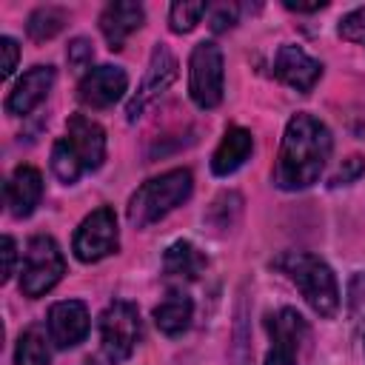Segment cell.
I'll use <instances>...</instances> for the list:
<instances>
[{
	"instance_id": "cell-13",
	"label": "cell",
	"mask_w": 365,
	"mask_h": 365,
	"mask_svg": "<svg viewBox=\"0 0 365 365\" xmlns=\"http://www.w3.org/2000/svg\"><path fill=\"white\" fill-rule=\"evenodd\" d=\"M46 325H48V336H51V342H54L57 348H74V345H80V342L86 339V334H88V325H91L88 308H86V302H80V299L54 302V305L48 308Z\"/></svg>"
},
{
	"instance_id": "cell-4",
	"label": "cell",
	"mask_w": 365,
	"mask_h": 365,
	"mask_svg": "<svg viewBox=\"0 0 365 365\" xmlns=\"http://www.w3.org/2000/svg\"><path fill=\"white\" fill-rule=\"evenodd\" d=\"M194 177L188 168H171L160 177L145 180L128 200L125 217L134 228H148L160 222L165 214H171L177 205H182L191 197Z\"/></svg>"
},
{
	"instance_id": "cell-12",
	"label": "cell",
	"mask_w": 365,
	"mask_h": 365,
	"mask_svg": "<svg viewBox=\"0 0 365 365\" xmlns=\"http://www.w3.org/2000/svg\"><path fill=\"white\" fill-rule=\"evenodd\" d=\"M125 88H128V74L120 66H97L83 74L77 97L88 108H108L125 94Z\"/></svg>"
},
{
	"instance_id": "cell-15",
	"label": "cell",
	"mask_w": 365,
	"mask_h": 365,
	"mask_svg": "<svg viewBox=\"0 0 365 365\" xmlns=\"http://www.w3.org/2000/svg\"><path fill=\"white\" fill-rule=\"evenodd\" d=\"M51 86H54V68L51 66H31L17 83H14V88L9 91V97H6V111L9 114H29L31 108H37L43 100H46V94L51 91Z\"/></svg>"
},
{
	"instance_id": "cell-25",
	"label": "cell",
	"mask_w": 365,
	"mask_h": 365,
	"mask_svg": "<svg viewBox=\"0 0 365 365\" xmlns=\"http://www.w3.org/2000/svg\"><path fill=\"white\" fill-rule=\"evenodd\" d=\"M91 57H94V48H91V43H88L86 37H74V40L68 43L66 60H68V66H71L74 71L88 68V66H91Z\"/></svg>"
},
{
	"instance_id": "cell-8",
	"label": "cell",
	"mask_w": 365,
	"mask_h": 365,
	"mask_svg": "<svg viewBox=\"0 0 365 365\" xmlns=\"http://www.w3.org/2000/svg\"><path fill=\"white\" fill-rule=\"evenodd\" d=\"M120 248V228H117V217L108 205L94 208L74 231L71 240V251L80 262H100L106 257H111Z\"/></svg>"
},
{
	"instance_id": "cell-22",
	"label": "cell",
	"mask_w": 365,
	"mask_h": 365,
	"mask_svg": "<svg viewBox=\"0 0 365 365\" xmlns=\"http://www.w3.org/2000/svg\"><path fill=\"white\" fill-rule=\"evenodd\" d=\"M51 354H48V345H46V336L40 331H26L20 334L17 339V348H14V365H48Z\"/></svg>"
},
{
	"instance_id": "cell-29",
	"label": "cell",
	"mask_w": 365,
	"mask_h": 365,
	"mask_svg": "<svg viewBox=\"0 0 365 365\" xmlns=\"http://www.w3.org/2000/svg\"><path fill=\"white\" fill-rule=\"evenodd\" d=\"M0 254H3V274H0V279L9 282L11 274H14V259H17V245H14L11 237H3V251Z\"/></svg>"
},
{
	"instance_id": "cell-16",
	"label": "cell",
	"mask_w": 365,
	"mask_h": 365,
	"mask_svg": "<svg viewBox=\"0 0 365 365\" xmlns=\"http://www.w3.org/2000/svg\"><path fill=\"white\" fill-rule=\"evenodd\" d=\"M43 200V177L34 165H17L6 182V205L9 214L23 220L29 217Z\"/></svg>"
},
{
	"instance_id": "cell-28",
	"label": "cell",
	"mask_w": 365,
	"mask_h": 365,
	"mask_svg": "<svg viewBox=\"0 0 365 365\" xmlns=\"http://www.w3.org/2000/svg\"><path fill=\"white\" fill-rule=\"evenodd\" d=\"M365 171V160L362 157H348L345 165L334 174V185H342V182H354L359 174Z\"/></svg>"
},
{
	"instance_id": "cell-14",
	"label": "cell",
	"mask_w": 365,
	"mask_h": 365,
	"mask_svg": "<svg viewBox=\"0 0 365 365\" xmlns=\"http://www.w3.org/2000/svg\"><path fill=\"white\" fill-rule=\"evenodd\" d=\"M143 20H145V9L140 3H128V0L108 3L100 14V31H103L108 48L120 51L125 46V40L143 26Z\"/></svg>"
},
{
	"instance_id": "cell-2",
	"label": "cell",
	"mask_w": 365,
	"mask_h": 365,
	"mask_svg": "<svg viewBox=\"0 0 365 365\" xmlns=\"http://www.w3.org/2000/svg\"><path fill=\"white\" fill-rule=\"evenodd\" d=\"M103 160H106V131L94 120H88L83 114H74L66 123V137H60L51 145V171H54V177L60 182L71 185L86 171L100 168Z\"/></svg>"
},
{
	"instance_id": "cell-1",
	"label": "cell",
	"mask_w": 365,
	"mask_h": 365,
	"mask_svg": "<svg viewBox=\"0 0 365 365\" xmlns=\"http://www.w3.org/2000/svg\"><path fill=\"white\" fill-rule=\"evenodd\" d=\"M334 140L322 120L308 111H299L288 120L282 145L274 165V182L282 191H302L314 185L331 157Z\"/></svg>"
},
{
	"instance_id": "cell-21",
	"label": "cell",
	"mask_w": 365,
	"mask_h": 365,
	"mask_svg": "<svg viewBox=\"0 0 365 365\" xmlns=\"http://www.w3.org/2000/svg\"><path fill=\"white\" fill-rule=\"evenodd\" d=\"M202 14H208V3L205 0H177L168 9V29L174 34H188L200 23Z\"/></svg>"
},
{
	"instance_id": "cell-20",
	"label": "cell",
	"mask_w": 365,
	"mask_h": 365,
	"mask_svg": "<svg viewBox=\"0 0 365 365\" xmlns=\"http://www.w3.org/2000/svg\"><path fill=\"white\" fill-rule=\"evenodd\" d=\"M68 23V11L60 9V6H40L29 14L26 20V31L31 40L43 43V40H51L54 34L63 31V26Z\"/></svg>"
},
{
	"instance_id": "cell-24",
	"label": "cell",
	"mask_w": 365,
	"mask_h": 365,
	"mask_svg": "<svg viewBox=\"0 0 365 365\" xmlns=\"http://www.w3.org/2000/svg\"><path fill=\"white\" fill-rule=\"evenodd\" d=\"M237 14L240 9L234 3H217V6H208V26L211 31H228L234 23H237Z\"/></svg>"
},
{
	"instance_id": "cell-6",
	"label": "cell",
	"mask_w": 365,
	"mask_h": 365,
	"mask_svg": "<svg viewBox=\"0 0 365 365\" xmlns=\"http://www.w3.org/2000/svg\"><path fill=\"white\" fill-rule=\"evenodd\" d=\"M140 311L125 299H114L100 317V348L111 365L125 362L140 339Z\"/></svg>"
},
{
	"instance_id": "cell-3",
	"label": "cell",
	"mask_w": 365,
	"mask_h": 365,
	"mask_svg": "<svg viewBox=\"0 0 365 365\" xmlns=\"http://www.w3.org/2000/svg\"><path fill=\"white\" fill-rule=\"evenodd\" d=\"M274 268L279 274H285L299 294L305 297V302L325 319H331L339 311V285L334 271L328 268L325 259H319L317 254L308 251H285L274 259Z\"/></svg>"
},
{
	"instance_id": "cell-7",
	"label": "cell",
	"mask_w": 365,
	"mask_h": 365,
	"mask_svg": "<svg viewBox=\"0 0 365 365\" xmlns=\"http://www.w3.org/2000/svg\"><path fill=\"white\" fill-rule=\"evenodd\" d=\"M225 71H222V51L217 43L202 40L194 46L188 57V94L200 108H217L222 103Z\"/></svg>"
},
{
	"instance_id": "cell-11",
	"label": "cell",
	"mask_w": 365,
	"mask_h": 365,
	"mask_svg": "<svg viewBox=\"0 0 365 365\" xmlns=\"http://www.w3.org/2000/svg\"><path fill=\"white\" fill-rule=\"evenodd\" d=\"M274 77L279 80V83H285L288 88H294V91H311L317 83H319V77H322V63L319 60H314L308 51H302L299 46H294V43H285V46H279V51H277V57H274Z\"/></svg>"
},
{
	"instance_id": "cell-18",
	"label": "cell",
	"mask_w": 365,
	"mask_h": 365,
	"mask_svg": "<svg viewBox=\"0 0 365 365\" xmlns=\"http://www.w3.org/2000/svg\"><path fill=\"white\" fill-rule=\"evenodd\" d=\"M205 254L194 242L177 240L163 254V274L171 279H197L205 271Z\"/></svg>"
},
{
	"instance_id": "cell-30",
	"label": "cell",
	"mask_w": 365,
	"mask_h": 365,
	"mask_svg": "<svg viewBox=\"0 0 365 365\" xmlns=\"http://www.w3.org/2000/svg\"><path fill=\"white\" fill-rule=\"evenodd\" d=\"M325 6H328L325 0H317V3H294V0H285V9H291V11H319Z\"/></svg>"
},
{
	"instance_id": "cell-27",
	"label": "cell",
	"mask_w": 365,
	"mask_h": 365,
	"mask_svg": "<svg viewBox=\"0 0 365 365\" xmlns=\"http://www.w3.org/2000/svg\"><path fill=\"white\" fill-rule=\"evenodd\" d=\"M0 54H3V63H0V77H11L14 68H17V57H20V48L11 37H0Z\"/></svg>"
},
{
	"instance_id": "cell-19",
	"label": "cell",
	"mask_w": 365,
	"mask_h": 365,
	"mask_svg": "<svg viewBox=\"0 0 365 365\" xmlns=\"http://www.w3.org/2000/svg\"><path fill=\"white\" fill-rule=\"evenodd\" d=\"M191 317H194V305L182 291H168V297L154 308V325L165 336H180L182 331H188Z\"/></svg>"
},
{
	"instance_id": "cell-23",
	"label": "cell",
	"mask_w": 365,
	"mask_h": 365,
	"mask_svg": "<svg viewBox=\"0 0 365 365\" xmlns=\"http://www.w3.org/2000/svg\"><path fill=\"white\" fill-rule=\"evenodd\" d=\"M336 34H339L342 40H348V43H359V46H365V9H354V11H348V14L339 20Z\"/></svg>"
},
{
	"instance_id": "cell-26",
	"label": "cell",
	"mask_w": 365,
	"mask_h": 365,
	"mask_svg": "<svg viewBox=\"0 0 365 365\" xmlns=\"http://www.w3.org/2000/svg\"><path fill=\"white\" fill-rule=\"evenodd\" d=\"M348 308L356 317H365V271L354 274L348 282Z\"/></svg>"
},
{
	"instance_id": "cell-17",
	"label": "cell",
	"mask_w": 365,
	"mask_h": 365,
	"mask_svg": "<svg viewBox=\"0 0 365 365\" xmlns=\"http://www.w3.org/2000/svg\"><path fill=\"white\" fill-rule=\"evenodd\" d=\"M251 151H254V137H251V131L234 125V128H228V131L222 134L220 145L214 148V154H211V171H214L217 177H228V174H234V171L251 157Z\"/></svg>"
},
{
	"instance_id": "cell-10",
	"label": "cell",
	"mask_w": 365,
	"mask_h": 365,
	"mask_svg": "<svg viewBox=\"0 0 365 365\" xmlns=\"http://www.w3.org/2000/svg\"><path fill=\"white\" fill-rule=\"evenodd\" d=\"M174 80H177V57L168 51V46L157 43V46L151 48V60H148V68H145V74H143V83L137 86L134 97L128 100V108H125L128 120L134 123V120L145 111V106H148L151 100H157L163 91H168V86H171Z\"/></svg>"
},
{
	"instance_id": "cell-9",
	"label": "cell",
	"mask_w": 365,
	"mask_h": 365,
	"mask_svg": "<svg viewBox=\"0 0 365 365\" xmlns=\"http://www.w3.org/2000/svg\"><path fill=\"white\" fill-rule=\"evenodd\" d=\"M271 351L265 354V365H297L299 348L308 339V322L294 308H279L265 319Z\"/></svg>"
},
{
	"instance_id": "cell-5",
	"label": "cell",
	"mask_w": 365,
	"mask_h": 365,
	"mask_svg": "<svg viewBox=\"0 0 365 365\" xmlns=\"http://www.w3.org/2000/svg\"><path fill=\"white\" fill-rule=\"evenodd\" d=\"M66 274V259L60 245L48 234H37L29 240L20 271V291L31 299L48 294Z\"/></svg>"
}]
</instances>
